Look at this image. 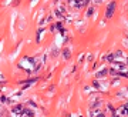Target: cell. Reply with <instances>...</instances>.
Instances as JSON below:
<instances>
[{
    "label": "cell",
    "instance_id": "12",
    "mask_svg": "<svg viewBox=\"0 0 128 117\" xmlns=\"http://www.w3.org/2000/svg\"><path fill=\"white\" fill-rule=\"evenodd\" d=\"M93 12H94V9H90V10L87 12V16H91V15H93Z\"/></svg>",
    "mask_w": 128,
    "mask_h": 117
},
{
    "label": "cell",
    "instance_id": "11",
    "mask_svg": "<svg viewBox=\"0 0 128 117\" xmlns=\"http://www.w3.org/2000/svg\"><path fill=\"white\" fill-rule=\"evenodd\" d=\"M93 86H94L96 88H100V83H98V81H94V83H93Z\"/></svg>",
    "mask_w": 128,
    "mask_h": 117
},
{
    "label": "cell",
    "instance_id": "8",
    "mask_svg": "<svg viewBox=\"0 0 128 117\" xmlns=\"http://www.w3.org/2000/svg\"><path fill=\"white\" fill-rule=\"evenodd\" d=\"M115 57H125V54H124L121 50H118V51L115 53Z\"/></svg>",
    "mask_w": 128,
    "mask_h": 117
},
{
    "label": "cell",
    "instance_id": "1",
    "mask_svg": "<svg viewBox=\"0 0 128 117\" xmlns=\"http://www.w3.org/2000/svg\"><path fill=\"white\" fill-rule=\"evenodd\" d=\"M114 10H115V1H111L107 7V12H105V17L107 19H111L112 15H114Z\"/></svg>",
    "mask_w": 128,
    "mask_h": 117
},
{
    "label": "cell",
    "instance_id": "2",
    "mask_svg": "<svg viewBox=\"0 0 128 117\" xmlns=\"http://www.w3.org/2000/svg\"><path fill=\"white\" fill-rule=\"evenodd\" d=\"M12 111H13V113H16V114H20V113H23L24 110H23V107H21L20 104H17V106H14V107L12 109Z\"/></svg>",
    "mask_w": 128,
    "mask_h": 117
},
{
    "label": "cell",
    "instance_id": "13",
    "mask_svg": "<svg viewBox=\"0 0 128 117\" xmlns=\"http://www.w3.org/2000/svg\"><path fill=\"white\" fill-rule=\"evenodd\" d=\"M0 100H1V103H4V102H7V99H6V97H4V96H1V99H0Z\"/></svg>",
    "mask_w": 128,
    "mask_h": 117
},
{
    "label": "cell",
    "instance_id": "10",
    "mask_svg": "<svg viewBox=\"0 0 128 117\" xmlns=\"http://www.w3.org/2000/svg\"><path fill=\"white\" fill-rule=\"evenodd\" d=\"M107 60H108V61H114V54H108V56H107Z\"/></svg>",
    "mask_w": 128,
    "mask_h": 117
},
{
    "label": "cell",
    "instance_id": "4",
    "mask_svg": "<svg viewBox=\"0 0 128 117\" xmlns=\"http://www.w3.org/2000/svg\"><path fill=\"white\" fill-rule=\"evenodd\" d=\"M37 81V79H30V80H27V81H24L23 83V88L29 87V86H32V83H36Z\"/></svg>",
    "mask_w": 128,
    "mask_h": 117
},
{
    "label": "cell",
    "instance_id": "9",
    "mask_svg": "<svg viewBox=\"0 0 128 117\" xmlns=\"http://www.w3.org/2000/svg\"><path fill=\"white\" fill-rule=\"evenodd\" d=\"M56 27L60 30L61 33H64V29H63V24H61V23H57V24H56Z\"/></svg>",
    "mask_w": 128,
    "mask_h": 117
},
{
    "label": "cell",
    "instance_id": "5",
    "mask_svg": "<svg viewBox=\"0 0 128 117\" xmlns=\"http://www.w3.org/2000/svg\"><path fill=\"white\" fill-rule=\"evenodd\" d=\"M23 114H26L27 117H33L34 116V113H33L32 110H29V109H24V111H23Z\"/></svg>",
    "mask_w": 128,
    "mask_h": 117
},
{
    "label": "cell",
    "instance_id": "7",
    "mask_svg": "<svg viewBox=\"0 0 128 117\" xmlns=\"http://www.w3.org/2000/svg\"><path fill=\"white\" fill-rule=\"evenodd\" d=\"M122 113H124L125 116H128V102L125 103L124 106H122Z\"/></svg>",
    "mask_w": 128,
    "mask_h": 117
},
{
    "label": "cell",
    "instance_id": "3",
    "mask_svg": "<svg viewBox=\"0 0 128 117\" xmlns=\"http://www.w3.org/2000/svg\"><path fill=\"white\" fill-rule=\"evenodd\" d=\"M108 72H110V70L104 67V69H101V70H100V72H98V73H97L96 76L98 77V79H100V77H104V76H107V73H108Z\"/></svg>",
    "mask_w": 128,
    "mask_h": 117
},
{
    "label": "cell",
    "instance_id": "6",
    "mask_svg": "<svg viewBox=\"0 0 128 117\" xmlns=\"http://www.w3.org/2000/svg\"><path fill=\"white\" fill-rule=\"evenodd\" d=\"M63 54H64V58H65V60H68V58H70V49H64Z\"/></svg>",
    "mask_w": 128,
    "mask_h": 117
}]
</instances>
